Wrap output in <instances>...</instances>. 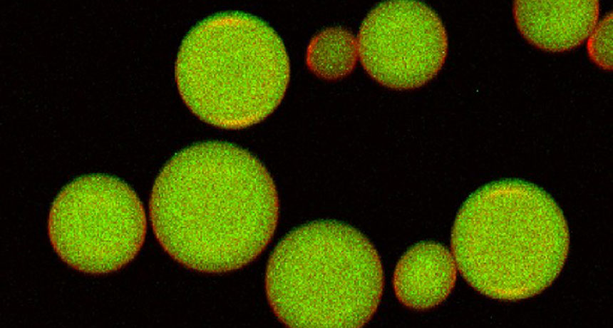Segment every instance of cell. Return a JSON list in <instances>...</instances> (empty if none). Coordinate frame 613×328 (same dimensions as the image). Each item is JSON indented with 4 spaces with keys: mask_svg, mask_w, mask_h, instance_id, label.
Masks as SVG:
<instances>
[{
    "mask_svg": "<svg viewBox=\"0 0 613 328\" xmlns=\"http://www.w3.org/2000/svg\"><path fill=\"white\" fill-rule=\"evenodd\" d=\"M156 240L182 266L222 274L254 261L270 243L279 201L265 166L247 150L207 141L173 155L153 184Z\"/></svg>",
    "mask_w": 613,
    "mask_h": 328,
    "instance_id": "cell-1",
    "label": "cell"
},
{
    "mask_svg": "<svg viewBox=\"0 0 613 328\" xmlns=\"http://www.w3.org/2000/svg\"><path fill=\"white\" fill-rule=\"evenodd\" d=\"M456 266L474 289L488 297L520 301L537 296L560 275L570 232L552 196L533 183L505 179L472 193L451 232Z\"/></svg>",
    "mask_w": 613,
    "mask_h": 328,
    "instance_id": "cell-2",
    "label": "cell"
},
{
    "mask_svg": "<svg viewBox=\"0 0 613 328\" xmlns=\"http://www.w3.org/2000/svg\"><path fill=\"white\" fill-rule=\"evenodd\" d=\"M175 80L188 109L212 126L257 124L280 105L290 80L284 43L267 22L239 11L212 15L183 39Z\"/></svg>",
    "mask_w": 613,
    "mask_h": 328,
    "instance_id": "cell-3",
    "label": "cell"
},
{
    "mask_svg": "<svg viewBox=\"0 0 613 328\" xmlns=\"http://www.w3.org/2000/svg\"><path fill=\"white\" fill-rule=\"evenodd\" d=\"M384 288L379 255L354 227L314 221L287 234L267 265L265 291L290 328H359L377 311Z\"/></svg>",
    "mask_w": 613,
    "mask_h": 328,
    "instance_id": "cell-4",
    "label": "cell"
},
{
    "mask_svg": "<svg viewBox=\"0 0 613 328\" xmlns=\"http://www.w3.org/2000/svg\"><path fill=\"white\" fill-rule=\"evenodd\" d=\"M58 257L76 271L105 275L118 271L145 242L147 220L135 192L121 180L91 174L71 181L51 206L47 225Z\"/></svg>",
    "mask_w": 613,
    "mask_h": 328,
    "instance_id": "cell-5",
    "label": "cell"
},
{
    "mask_svg": "<svg viewBox=\"0 0 613 328\" xmlns=\"http://www.w3.org/2000/svg\"><path fill=\"white\" fill-rule=\"evenodd\" d=\"M356 39L366 72L394 90L426 85L441 71L448 55V36L441 19L418 1L381 3L365 17Z\"/></svg>",
    "mask_w": 613,
    "mask_h": 328,
    "instance_id": "cell-6",
    "label": "cell"
},
{
    "mask_svg": "<svg viewBox=\"0 0 613 328\" xmlns=\"http://www.w3.org/2000/svg\"><path fill=\"white\" fill-rule=\"evenodd\" d=\"M512 14L522 36L535 47L564 52L582 45L597 25V0H516Z\"/></svg>",
    "mask_w": 613,
    "mask_h": 328,
    "instance_id": "cell-7",
    "label": "cell"
},
{
    "mask_svg": "<svg viewBox=\"0 0 613 328\" xmlns=\"http://www.w3.org/2000/svg\"><path fill=\"white\" fill-rule=\"evenodd\" d=\"M457 266L443 245L422 242L398 262L393 277L395 295L405 307L426 310L441 304L455 287Z\"/></svg>",
    "mask_w": 613,
    "mask_h": 328,
    "instance_id": "cell-8",
    "label": "cell"
},
{
    "mask_svg": "<svg viewBox=\"0 0 613 328\" xmlns=\"http://www.w3.org/2000/svg\"><path fill=\"white\" fill-rule=\"evenodd\" d=\"M357 39L341 27H328L315 34L306 51V65L316 76L334 81L354 70L359 60Z\"/></svg>",
    "mask_w": 613,
    "mask_h": 328,
    "instance_id": "cell-9",
    "label": "cell"
},
{
    "mask_svg": "<svg viewBox=\"0 0 613 328\" xmlns=\"http://www.w3.org/2000/svg\"><path fill=\"white\" fill-rule=\"evenodd\" d=\"M612 11L608 12L587 39V52L597 66L612 71Z\"/></svg>",
    "mask_w": 613,
    "mask_h": 328,
    "instance_id": "cell-10",
    "label": "cell"
}]
</instances>
